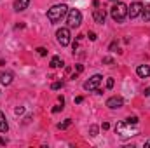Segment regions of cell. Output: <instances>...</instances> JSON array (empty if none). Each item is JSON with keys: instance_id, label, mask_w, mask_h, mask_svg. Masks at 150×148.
I'll return each instance as SVG.
<instances>
[{"instance_id": "1", "label": "cell", "mask_w": 150, "mask_h": 148, "mask_svg": "<svg viewBox=\"0 0 150 148\" xmlns=\"http://www.w3.org/2000/svg\"><path fill=\"white\" fill-rule=\"evenodd\" d=\"M67 14H68V5H67V4H56V5H52V7L47 11V19L54 25V23L61 21Z\"/></svg>"}, {"instance_id": "2", "label": "cell", "mask_w": 150, "mask_h": 148, "mask_svg": "<svg viewBox=\"0 0 150 148\" xmlns=\"http://www.w3.org/2000/svg\"><path fill=\"white\" fill-rule=\"evenodd\" d=\"M110 16L115 23H122L126 18H127V5L122 4V2H115L110 9Z\"/></svg>"}, {"instance_id": "3", "label": "cell", "mask_w": 150, "mask_h": 148, "mask_svg": "<svg viewBox=\"0 0 150 148\" xmlns=\"http://www.w3.org/2000/svg\"><path fill=\"white\" fill-rule=\"evenodd\" d=\"M67 23H68V28H77V26H80V23H82V12H80L79 9H68Z\"/></svg>"}, {"instance_id": "4", "label": "cell", "mask_w": 150, "mask_h": 148, "mask_svg": "<svg viewBox=\"0 0 150 148\" xmlns=\"http://www.w3.org/2000/svg\"><path fill=\"white\" fill-rule=\"evenodd\" d=\"M115 132L120 136V138H129V136H136V131L131 129V124L127 122H119L115 125Z\"/></svg>"}, {"instance_id": "5", "label": "cell", "mask_w": 150, "mask_h": 148, "mask_svg": "<svg viewBox=\"0 0 150 148\" xmlns=\"http://www.w3.org/2000/svg\"><path fill=\"white\" fill-rule=\"evenodd\" d=\"M56 40L61 47H67L70 44V30L68 28H59L56 32Z\"/></svg>"}, {"instance_id": "6", "label": "cell", "mask_w": 150, "mask_h": 148, "mask_svg": "<svg viewBox=\"0 0 150 148\" xmlns=\"http://www.w3.org/2000/svg\"><path fill=\"white\" fill-rule=\"evenodd\" d=\"M101 80H103V77H101L100 73L93 75L87 82H84V89H86V91H96V89H98V85L101 84Z\"/></svg>"}, {"instance_id": "7", "label": "cell", "mask_w": 150, "mask_h": 148, "mask_svg": "<svg viewBox=\"0 0 150 148\" xmlns=\"http://www.w3.org/2000/svg\"><path fill=\"white\" fill-rule=\"evenodd\" d=\"M142 11H143V4H142V2H133V4L127 7V18L134 19V18H138V16L142 14Z\"/></svg>"}, {"instance_id": "8", "label": "cell", "mask_w": 150, "mask_h": 148, "mask_svg": "<svg viewBox=\"0 0 150 148\" xmlns=\"http://www.w3.org/2000/svg\"><path fill=\"white\" fill-rule=\"evenodd\" d=\"M107 106L112 108V110H115V108H122V106H124V99H122L120 96H112V98L107 99Z\"/></svg>"}, {"instance_id": "9", "label": "cell", "mask_w": 150, "mask_h": 148, "mask_svg": "<svg viewBox=\"0 0 150 148\" xmlns=\"http://www.w3.org/2000/svg\"><path fill=\"white\" fill-rule=\"evenodd\" d=\"M93 19H94V23L103 25V23H105V19H107V12H105L103 9H96V11L93 12Z\"/></svg>"}, {"instance_id": "10", "label": "cell", "mask_w": 150, "mask_h": 148, "mask_svg": "<svg viewBox=\"0 0 150 148\" xmlns=\"http://www.w3.org/2000/svg\"><path fill=\"white\" fill-rule=\"evenodd\" d=\"M12 80H14V73L12 72H5V73L0 75V84L2 85H11Z\"/></svg>"}, {"instance_id": "11", "label": "cell", "mask_w": 150, "mask_h": 148, "mask_svg": "<svg viewBox=\"0 0 150 148\" xmlns=\"http://www.w3.org/2000/svg\"><path fill=\"white\" fill-rule=\"evenodd\" d=\"M136 73H138V77H142V78H149L150 77V66L149 65H140V66L136 68Z\"/></svg>"}, {"instance_id": "12", "label": "cell", "mask_w": 150, "mask_h": 148, "mask_svg": "<svg viewBox=\"0 0 150 148\" xmlns=\"http://www.w3.org/2000/svg\"><path fill=\"white\" fill-rule=\"evenodd\" d=\"M30 5V0H14V11H25Z\"/></svg>"}, {"instance_id": "13", "label": "cell", "mask_w": 150, "mask_h": 148, "mask_svg": "<svg viewBox=\"0 0 150 148\" xmlns=\"http://www.w3.org/2000/svg\"><path fill=\"white\" fill-rule=\"evenodd\" d=\"M7 131H9V124H7V118H5L4 111H0V132L4 134V132H7Z\"/></svg>"}, {"instance_id": "14", "label": "cell", "mask_w": 150, "mask_h": 148, "mask_svg": "<svg viewBox=\"0 0 150 148\" xmlns=\"http://www.w3.org/2000/svg\"><path fill=\"white\" fill-rule=\"evenodd\" d=\"M59 66H63V59L59 56H54L51 59V68H59Z\"/></svg>"}, {"instance_id": "15", "label": "cell", "mask_w": 150, "mask_h": 148, "mask_svg": "<svg viewBox=\"0 0 150 148\" xmlns=\"http://www.w3.org/2000/svg\"><path fill=\"white\" fill-rule=\"evenodd\" d=\"M142 16H143V19H145V23H150V5H145V7H143Z\"/></svg>"}, {"instance_id": "16", "label": "cell", "mask_w": 150, "mask_h": 148, "mask_svg": "<svg viewBox=\"0 0 150 148\" xmlns=\"http://www.w3.org/2000/svg\"><path fill=\"white\" fill-rule=\"evenodd\" d=\"M70 125H72V118H67L65 122H59V124H58V129L63 131V129H68Z\"/></svg>"}, {"instance_id": "17", "label": "cell", "mask_w": 150, "mask_h": 148, "mask_svg": "<svg viewBox=\"0 0 150 148\" xmlns=\"http://www.w3.org/2000/svg\"><path fill=\"white\" fill-rule=\"evenodd\" d=\"M63 85H65V82H63V80H58V82H54V84L51 85V89H52V91H58V89H63Z\"/></svg>"}, {"instance_id": "18", "label": "cell", "mask_w": 150, "mask_h": 148, "mask_svg": "<svg viewBox=\"0 0 150 148\" xmlns=\"http://www.w3.org/2000/svg\"><path fill=\"white\" fill-rule=\"evenodd\" d=\"M124 122H127V124H131V125H136V124H138V117H127Z\"/></svg>"}, {"instance_id": "19", "label": "cell", "mask_w": 150, "mask_h": 148, "mask_svg": "<svg viewBox=\"0 0 150 148\" xmlns=\"http://www.w3.org/2000/svg\"><path fill=\"white\" fill-rule=\"evenodd\" d=\"M89 132H91V136H98V125H91Z\"/></svg>"}, {"instance_id": "20", "label": "cell", "mask_w": 150, "mask_h": 148, "mask_svg": "<svg viewBox=\"0 0 150 148\" xmlns=\"http://www.w3.org/2000/svg\"><path fill=\"white\" fill-rule=\"evenodd\" d=\"M37 52H38V56H47V49L45 47H38Z\"/></svg>"}, {"instance_id": "21", "label": "cell", "mask_w": 150, "mask_h": 148, "mask_svg": "<svg viewBox=\"0 0 150 148\" xmlns=\"http://www.w3.org/2000/svg\"><path fill=\"white\" fill-rule=\"evenodd\" d=\"M84 72V66L82 65H75V73H82Z\"/></svg>"}, {"instance_id": "22", "label": "cell", "mask_w": 150, "mask_h": 148, "mask_svg": "<svg viewBox=\"0 0 150 148\" xmlns=\"http://www.w3.org/2000/svg\"><path fill=\"white\" fill-rule=\"evenodd\" d=\"M103 63H105V65H113V59L107 56V58H103Z\"/></svg>"}, {"instance_id": "23", "label": "cell", "mask_w": 150, "mask_h": 148, "mask_svg": "<svg viewBox=\"0 0 150 148\" xmlns=\"http://www.w3.org/2000/svg\"><path fill=\"white\" fill-rule=\"evenodd\" d=\"M87 37H89V40H93V42H94V40H96V33H94V32H89V33H87Z\"/></svg>"}, {"instance_id": "24", "label": "cell", "mask_w": 150, "mask_h": 148, "mask_svg": "<svg viewBox=\"0 0 150 148\" xmlns=\"http://www.w3.org/2000/svg\"><path fill=\"white\" fill-rule=\"evenodd\" d=\"M113 87V78H107V89H112Z\"/></svg>"}, {"instance_id": "25", "label": "cell", "mask_w": 150, "mask_h": 148, "mask_svg": "<svg viewBox=\"0 0 150 148\" xmlns=\"http://www.w3.org/2000/svg\"><path fill=\"white\" fill-rule=\"evenodd\" d=\"M63 110V105H61V106H54V108H52V113H58V111H61Z\"/></svg>"}, {"instance_id": "26", "label": "cell", "mask_w": 150, "mask_h": 148, "mask_svg": "<svg viewBox=\"0 0 150 148\" xmlns=\"http://www.w3.org/2000/svg\"><path fill=\"white\" fill-rule=\"evenodd\" d=\"M84 101V98L82 96H79V98H75V103H82Z\"/></svg>"}, {"instance_id": "27", "label": "cell", "mask_w": 150, "mask_h": 148, "mask_svg": "<svg viewBox=\"0 0 150 148\" xmlns=\"http://www.w3.org/2000/svg\"><path fill=\"white\" fill-rule=\"evenodd\" d=\"M108 127H110V125H108V122H105V124H103V125H101V129H103V131H107V129H108Z\"/></svg>"}, {"instance_id": "28", "label": "cell", "mask_w": 150, "mask_h": 148, "mask_svg": "<svg viewBox=\"0 0 150 148\" xmlns=\"http://www.w3.org/2000/svg\"><path fill=\"white\" fill-rule=\"evenodd\" d=\"M143 94H145V96H150V87H147V89L143 91Z\"/></svg>"}, {"instance_id": "29", "label": "cell", "mask_w": 150, "mask_h": 148, "mask_svg": "<svg viewBox=\"0 0 150 148\" xmlns=\"http://www.w3.org/2000/svg\"><path fill=\"white\" fill-rule=\"evenodd\" d=\"M7 143V140H4V138H0V145H5Z\"/></svg>"}, {"instance_id": "30", "label": "cell", "mask_w": 150, "mask_h": 148, "mask_svg": "<svg viewBox=\"0 0 150 148\" xmlns=\"http://www.w3.org/2000/svg\"><path fill=\"white\" fill-rule=\"evenodd\" d=\"M145 148H150V140L149 141H145Z\"/></svg>"}, {"instance_id": "31", "label": "cell", "mask_w": 150, "mask_h": 148, "mask_svg": "<svg viewBox=\"0 0 150 148\" xmlns=\"http://www.w3.org/2000/svg\"><path fill=\"white\" fill-rule=\"evenodd\" d=\"M110 2H119V0H110Z\"/></svg>"}]
</instances>
